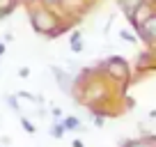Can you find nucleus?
<instances>
[{
  "label": "nucleus",
  "instance_id": "obj_1",
  "mask_svg": "<svg viewBox=\"0 0 156 147\" xmlns=\"http://www.w3.org/2000/svg\"><path fill=\"white\" fill-rule=\"evenodd\" d=\"M55 16L51 14V12H46V9H37V12H32V28L37 30L39 34H48L51 30L55 28Z\"/></svg>",
  "mask_w": 156,
  "mask_h": 147
},
{
  "label": "nucleus",
  "instance_id": "obj_2",
  "mask_svg": "<svg viewBox=\"0 0 156 147\" xmlns=\"http://www.w3.org/2000/svg\"><path fill=\"white\" fill-rule=\"evenodd\" d=\"M140 32L145 34L147 41H156V14H149L140 23Z\"/></svg>",
  "mask_w": 156,
  "mask_h": 147
},
{
  "label": "nucleus",
  "instance_id": "obj_3",
  "mask_svg": "<svg viewBox=\"0 0 156 147\" xmlns=\"http://www.w3.org/2000/svg\"><path fill=\"white\" fill-rule=\"evenodd\" d=\"M108 71L117 78H122V76H126V62L122 58H110L108 60Z\"/></svg>",
  "mask_w": 156,
  "mask_h": 147
},
{
  "label": "nucleus",
  "instance_id": "obj_4",
  "mask_svg": "<svg viewBox=\"0 0 156 147\" xmlns=\"http://www.w3.org/2000/svg\"><path fill=\"white\" fill-rule=\"evenodd\" d=\"M119 5H122V9L129 14V19H131L133 14H136L138 9H140L142 5H145V0H119Z\"/></svg>",
  "mask_w": 156,
  "mask_h": 147
},
{
  "label": "nucleus",
  "instance_id": "obj_5",
  "mask_svg": "<svg viewBox=\"0 0 156 147\" xmlns=\"http://www.w3.org/2000/svg\"><path fill=\"white\" fill-rule=\"evenodd\" d=\"M62 127H64V131H80V120L73 117V115H67L62 120Z\"/></svg>",
  "mask_w": 156,
  "mask_h": 147
},
{
  "label": "nucleus",
  "instance_id": "obj_6",
  "mask_svg": "<svg viewBox=\"0 0 156 147\" xmlns=\"http://www.w3.org/2000/svg\"><path fill=\"white\" fill-rule=\"evenodd\" d=\"M71 51H73V53H80V51H83V41H80V32H73V34H71Z\"/></svg>",
  "mask_w": 156,
  "mask_h": 147
},
{
  "label": "nucleus",
  "instance_id": "obj_7",
  "mask_svg": "<svg viewBox=\"0 0 156 147\" xmlns=\"http://www.w3.org/2000/svg\"><path fill=\"white\" fill-rule=\"evenodd\" d=\"M48 133H51L53 138H62V136H64V127H62V122H55L53 127L48 129Z\"/></svg>",
  "mask_w": 156,
  "mask_h": 147
},
{
  "label": "nucleus",
  "instance_id": "obj_8",
  "mask_svg": "<svg viewBox=\"0 0 156 147\" xmlns=\"http://www.w3.org/2000/svg\"><path fill=\"white\" fill-rule=\"evenodd\" d=\"M53 71H55V78H58V81H60V85H62V90H69V83H67V78H64V71H60L58 67H55Z\"/></svg>",
  "mask_w": 156,
  "mask_h": 147
},
{
  "label": "nucleus",
  "instance_id": "obj_9",
  "mask_svg": "<svg viewBox=\"0 0 156 147\" xmlns=\"http://www.w3.org/2000/svg\"><path fill=\"white\" fill-rule=\"evenodd\" d=\"M21 124H23V131H25V133H34V131H37V129H34V124L30 122L28 117H21Z\"/></svg>",
  "mask_w": 156,
  "mask_h": 147
},
{
  "label": "nucleus",
  "instance_id": "obj_10",
  "mask_svg": "<svg viewBox=\"0 0 156 147\" xmlns=\"http://www.w3.org/2000/svg\"><path fill=\"white\" fill-rule=\"evenodd\" d=\"M124 147H154L149 140H131V142H126Z\"/></svg>",
  "mask_w": 156,
  "mask_h": 147
},
{
  "label": "nucleus",
  "instance_id": "obj_11",
  "mask_svg": "<svg viewBox=\"0 0 156 147\" xmlns=\"http://www.w3.org/2000/svg\"><path fill=\"white\" fill-rule=\"evenodd\" d=\"M119 37H122L124 41H131V44H133V41H136V37H133V34L129 32V30H122V32H119Z\"/></svg>",
  "mask_w": 156,
  "mask_h": 147
},
{
  "label": "nucleus",
  "instance_id": "obj_12",
  "mask_svg": "<svg viewBox=\"0 0 156 147\" xmlns=\"http://www.w3.org/2000/svg\"><path fill=\"white\" fill-rule=\"evenodd\" d=\"M5 101H7V103H9V106H12V110H21V108H19V101H16V99H14V97H7V99H5Z\"/></svg>",
  "mask_w": 156,
  "mask_h": 147
},
{
  "label": "nucleus",
  "instance_id": "obj_13",
  "mask_svg": "<svg viewBox=\"0 0 156 147\" xmlns=\"http://www.w3.org/2000/svg\"><path fill=\"white\" fill-rule=\"evenodd\" d=\"M19 76H21V78H28V76H30V69H28V67H21Z\"/></svg>",
  "mask_w": 156,
  "mask_h": 147
},
{
  "label": "nucleus",
  "instance_id": "obj_14",
  "mask_svg": "<svg viewBox=\"0 0 156 147\" xmlns=\"http://www.w3.org/2000/svg\"><path fill=\"white\" fill-rule=\"evenodd\" d=\"M71 147H85V145H83V140H73Z\"/></svg>",
  "mask_w": 156,
  "mask_h": 147
},
{
  "label": "nucleus",
  "instance_id": "obj_15",
  "mask_svg": "<svg viewBox=\"0 0 156 147\" xmlns=\"http://www.w3.org/2000/svg\"><path fill=\"white\" fill-rule=\"evenodd\" d=\"M2 53H5V44H0V55H2Z\"/></svg>",
  "mask_w": 156,
  "mask_h": 147
},
{
  "label": "nucleus",
  "instance_id": "obj_16",
  "mask_svg": "<svg viewBox=\"0 0 156 147\" xmlns=\"http://www.w3.org/2000/svg\"><path fill=\"white\" fill-rule=\"evenodd\" d=\"M44 2H58V0H44Z\"/></svg>",
  "mask_w": 156,
  "mask_h": 147
}]
</instances>
